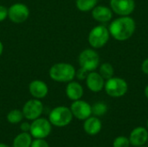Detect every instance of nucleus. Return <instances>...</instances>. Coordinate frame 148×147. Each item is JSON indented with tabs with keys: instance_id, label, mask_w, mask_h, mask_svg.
<instances>
[{
	"instance_id": "6",
	"label": "nucleus",
	"mask_w": 148,
	"mask_h": 147,
	"mask_svg": "<svg viewBox=\"0 0 148 147\" xmlns=\"http://www.w3.org/2000/svg\"><path fill=\"white\" fill-rule=\"evenodd\" d=\"M29 16V7L22 3H16L8 8V17L14 23H23Z\"/></svg>"
},
{
	"instance_id": "21",
	"label": "nucleus",
	"mask_w": 148,
	"mask_h": 147,
	"mask_svg": "<svg viewBox=\"0 0 148 147\" xmlns=\"http://www.w3.org/2000/svg\"><path fill=\"white\" fill-rule=\"evenodd\" d=\"M103 79H110L114 75V68L110 63H103L100 68V73H99Z\"/></svg>"
},
{
	"instance_id": "13",
	"label": "nucleus",
	"mask_w": 148,
	"mask_h": 147,
	"mask_svg": "<svg viewBox=\"0 0 148 147\" xmlns=\"http://www.w3.org/2000/svg\"><path fill=\"white\" fill-rule=\"evenodd\" d=\"M29 91L35 99L41 100L49 94V87L43 81L34 80L29 84Z\"/></svg>"
},
{
	"instance_id": "12",
	"label": "nucleus",
	"mask_w": 148,
	"mask_h": 147,
	"mask_svg": "<svg viewBox=\"0 0 148 147\" xmlns=\"http://www.w3.org/2000/svg\"><path fill=\"white\" fill-rule=\"evenodd\" d=\"M130 144L133 146L138 147L145 146L148 140V131L145 127L138 126L135 127L130 133L129 136Z\"/></svg>"
},
{
	"instance_id": "15",
	"label": "nucleus",
	"mask_w": 148,
	"mask_h": 147,
	"mask_svg": "<svg viewBox=\"0 0 148 147\" xmlns=\"http://www.w3.org/2000/svg\"><path fill=\"white\" fill-rule=\"evenodd\" d=\"M102 127L101 121L97 117H88L85 120L83 124V129L86 133L91 136H95L98 134Z\"/></svg>"
},
{
	"instance_id": "2",
	"label": "nucleus",
	"mask_w": 148,
	"mask_h": 147,
	"mask_svg": "<svg viewBox=\"0 0 148 147\" xmlns=\"http://www.w3.org/2000/svg\"><path fill=\"white\" fill-rule=\"evenodd\" d=\"M75 67L68 62H57L51 66L49 75L51 80L56 82H69L75 77Z\"/></svg>"
},
{
	"instance_id": "22",
	"label": "nucleus",
	"mask_w": 148,
	"mask_h": 147,
	"mask_svg": "<svg viewBox=\"0 0 148 147\" xmlns=\"http://www.w3.org/2000/svg\"><path fill=\"white\" fill-rule=\"evenodd\" d=\"M108 112V107L103 102H97L92 107V113L95 116H102Z\"/></svg>"
},
{
	"instance_id": "23",
	"label": "nucleus",
	"mask_w": 148,
	"mask_h": 147,
	"mask_svg": "<svg viewBox=\"0 0 148 147\" xmlns=\"http://www.w3.org/2000/svg\"><path fill=\"white\" fill-rule=\"evenodd\" d=\"M130 145L129 139L126 136H119L113 142V147H129Z\"/></svg>"
},
{
	"instance_id": "34",
	"label": "nucleus",
	"mask_w": 148,
	"mask_h": 147,
	"mask_svg": "<svg viewBox=\"0 0 148 147\" xmlns=\"http://www.w3.org/2000/svg\"><path fill=\"white\" fill-rule=\"evenodd\" d=\"M147 144H148V140H147Z\"/></svg>"
},
{
	"instance_id": "7",
	"label": "nucleus",
	"mask_w": 148,
	"mask_h": 147,
	"mask_svg": "<svg viewBox=\"0 0 148 147\" xmlns=\"http://www.w3.org/2000/svg\"><path fill=\"white\" fill-rule=\"evenodd\" d=\"M106 93L112 97H121L127 92V83L121 78H110L104 85Z\"/></svg>"
},
{
	"instance_id": "1",
	"label": "nucleus",
	"mask_w": 148,
	"mask_h": 147,
	"mask_svg": "<svg viewBox=\"0 0 148 147\" xmlns=\"http://www.w3.org/2000/svg\"><path fill=\"white\" fill-rule=\"evenodd\" d=\"M135 30V22L133 18L124 16L115 19L109 26V32L114 38L125 41L130 38Z\"/></svg>"
},
{
	"instance_id": "26",
	"label": "nucleus",
	"mask_w": 148,
	"mask_h": 147,
	"mask_svg": "<svg viewBox=\"0 0 148 147\" xmlns=\"http://www.w3.org/2000/svg\"><path fill=\"white\" fill-rule=\"evenodd\" d=\"M88 75V72L84 71L83 69L80 68L79 70L76 71V74H75V76L79 79V80H84Z\"/></svg>"
},
{
	"instance_id": "17",
	"label": "nucleus",
	"mask_w": 148,
	"mask_h": 147,
	"mask_svg": "<svg viewBox=\"0 0 148 147\" xmlns=\"http://www.w3.org/2000/svg\"><path fill=\"white\" fill-rule=\"evenodd\" d=\"M92 16L98 22L107 23L112 18V12L106 6H96L92 10Z\"/></svg>"
},
{
	"instance_id": "31",
	"label": "nucleus",
	"mask_w": 148,
	"mask_h": 147,
	"mask_svg": "<svg viewBox=\"0 0 148 147\" xmlns=\"http://www.w3.org/2000/svg\"><path fill=\"white\" fill-rule=\"evenodd\" d=\"M0 147H10V146H6V145H4V144H2V143H0Z\"/></svg>"
},
{
	"instance_id": "27",
	"label": "nucleus",
	"mask_w": 148,
	"mask_h": 147,
	"mask_svg": "<svg viewBox=\"0 0 148 147\" xmlns=\"http://www.w3.org/2000/svg\"><path fill=\"white\" fill-rule=\"evenodd\" d=\"M20 128H21V130H22L23 132L28 133V132H29V130H30V124L28 123V122H23V123L21 124Z\"/></svg>"
},
{
	"instance_id": "28",
	"label": "nucleus",
	"mask_w": 148,
	"mask_h": 147,
	"mask_svg": "<svg viewBox=\"0 0 148 147\" xmlns=\"http://www.w3.org/2000/svg\"><path fill=\"white\" fill-rule=\"evenodd\" d=\"M141 68H142V71H143L145 74L148 75V59L144 61V62L142 63Z\"/></svg>"
},
{
	"instance_id": "9",
	"label": "nucleus",
	"mask_w": 148,
	"mask_h": 147,
	"mask_svg": "<svg viewBox=\"0 0 148 147\" xmlns=\"http://www.w3.org/2000/svg\"><path fill=\"white\" fill-rule=\"evenodd\" d=\"M43 111V105L38 99H32L28 101L23 107V117L29 120H34L41 116Z\"/></svg>"
},
{
	"instance_id": "4",
	"label": "nucleus",
	"mask_w": 148,
	"mask_h": 147,
	"mask_svg": "<svg viewBox=\"0 0 148 147\" xmlns=\"http://www.w3.org/2000/svg\"><path fill=\"white\" fill-rule=\"evenodd\" d=\"M79 63L81 68L86 72H92L97 68L100 62V57L94 49H84L79 55Z\"/></svg>"
},
{
	"instance_id": "18",
	"label": "nucleus",
	"mask_w": 148,
	"mask_h": 147,
	"mask_svg": "<svg viewBox=\"0 0 148 147\" xmlns=\"http://www.w3.org/2000/svg\"><path fill=\"white\" fill-rule=\"evenodd\" d=\"M31 143V135L23 132L14 139L13 147H30Z\"/></svg>"
},
{
	"instance_id": "8",
	"label": "nucleus",
	"mask_w": 148,
	"mask_h": 147,
	"mask_svg": "<svg viewBox=\"0 0 148 147\" xmlns=\"http://www.w3.org/2000/svg\"><path fill=\"white\" fill-rule=\"evenodd\" d=\"M51 132V123L44 118H37L30 124V135L35 139H44Z\"/></svg>"
},
{
	"instance_id": "29",
	"label": "nucleus",
	"mask_w": 148,
	"mask_h": 147,
	"mask_svg": "<svg viewBox=\"0 0 148 147\" xmlns=\"http://www.w3.org/2000/svg\"><path fill=\"white\" fill-rule=\"evenodd\" d=\"M3 52V42L0 41V56L2 55Z\"/></svg>"
},
{
	"instance_id": "35",
	"label": "nucleus",
	"mask_w": 148,
	"mask_h": 147,
	"mask_svg": "<svg viewBox=\"0 0 148 147\" xmlns=\"http://www.w3.org/2000/svg\"><path fill=\"white\" fill-rule=\"evenodd\" d=\"M95 147H97V146H95Z\"/></svg>"
},
{
	"instance_id": "33",
	"label": "nucleus",
	"mask_w": 148,
	"mask_h": 147,
	"mask_svg": "<svg viewBox=\"0 0 148 147\" xmlns=\"http://www.w3.org/2000/svg\"><path fill=\"white\" fill-rule=\"evenodd\" d=\"M138 147H147V146H138Z\"/></svg>"
},
{
	"instance_id": "5",
	"label": "nucleus",
	"mask_w": 148,
	"mask_h": 147,
	"mask_svg": "<svg viewBox=\"0 0 148 147\" xmlns=\"http://www.w3.org/2000/svg\"><path fill=\"white\" fill-rule=\"evenodd\" d=\"M109 39V31L103 25H98L92 29L88 35V42L95 48L99 49L103 47Z\"/></svg>"
},
{
	"instance_id": "19",
	"label": "nucleus",
	"mask_w": 148,
	"mask_h": 147,
	"mask_svg": "<svg viewBox=\"0 0 148 147\" xmlns=\"http://www.w3.org/2000/svg\"><path fill=\"white\" fill-rule=\"evenodd\" d=\"M97 3V0H76V7L81 11L93 10Z\"/></svg>"
},
{
	"instance_id": "30",
	"label": "nucleus",
	"mask_w": 148,
	"mask_h": 147,
	"mask_svg": "<svg viewBox=\"0 0 148 147\" xmlns=\"http://www.w3.org/2000/svg\"><path fill=\"white\" fill-rule=\"evenodd\" d=\"M145 94H146L147 98L148 99V86H147V88H146V89H145Z\"/></svg>"
},
{
	"instance_id": "14",
	"label": "nucleus",
	"mask_w": 148,
	"mask_h": 147,
	"mask_svg": "<svg viewBox=\"0 0 148 147\" xmlns=\"http://www.w3.org/2000/svg\"><path fill=\"white\" fill-rule=\"evenodd\" d=\"M86 83L89 90L95 93L100 92L105 85L104 79L99 73L96 72H89L86 77Z\"/></svg>"
},
{
	"instance_id": "20",
	"label": "nucleus",
	"mask_w": 148,
	"mask_h": 147,
	"mask_svg": "<svg viewBox=\"0 0 148 147\" xmlns=\"http://www.w3.org/2000/svg\"><path fill=\"white\" fill-rule=\"evenodd\" d=\"M23 119V112L18 109H13L7 114V120L11 124H17Z\"/></svg>"
},
{
	"instance_id": "24",
	"label": "nucleus",
	"mask_w": 148,
	"mask_h": 147,
	"mask_svg": "<svg viewBox=\"0 0 148 147\" xmlns=\"http://www.w3.org/2000/svg\"><path fill=\"white\" fill-rule=\"evenodd\" d=\"M30 147H49V146L43 139H36L32 141Z\"/></svg>"
},
{
	"instance_id": "10",
	"label": "nucleus",
	"mask_w": 148,
	"mask_h": 147,
	"mask_svg": "<svg viewBox=\"0 0 148 147\" xmlns=\"http://www.w3.org/2000/svg\"><path fill=\"white\" fill-rule=\"evenodd\" d=\"M73 116L81 120H85L92 114V107L86 101L82 100L75 101L70 107Z\"/></svg>"
},
{
	"instance_id": "16",
	"label": "nucleus",
	"mask_w": 148,
	"mask_h": 147,
	"mask_svg": "<svg viewBox=\"0 0 148 147\" xmlns=\"http://www.w3.org/2000/svg\"><path fill=\"white\" fill-rule=\"evenodd\" d=\"M66 95L71 101L81 100L83 95V88L82 86L76 81H69L66 87Z\"/></svg>"
},
{
	"instance_id": "32",
	"label": "nucleus",
	"mask_w": 148,
	"mask_h": 147,
	"mask_svg": "<svg viewBox=\"0 0 148 147\" xmlns=\"http://www.w3.org/2000/svg\"><path fill=\"white\" fill-rule=\"evenodd\" d=\"M147 129H148V120H147Z\"/></svg>"
},
{
	"instance_id": "25",
	"label": "nucleus",
	"mask_w": 148,
	"mask_h": 147,
	"mask_svg": "<svg viewBox=\"0 0 148 147\" xmlns=\"http://www.w3.org/2000/svg\"><path fill=\"white\" fill-rule=\"evenodd\" d=\"M8 17V8L0 4V23L3 22Z\"/></svg>"
},
{
	"instance_id": "11",
	"label": "nucleus",
	"mask_w": 148,
	"mask_h": 147,
	"mask_svg": "<svg viewBox=\"0 0 148 147\" xmlns=\"http://www.w3.org/2000/svg\"><path fill=\"white\" fill-rule=\"evenodd\" d=\"M110 5L113 10L121 16H127L131 14L135 8L134 0H111Z\"/></svg>"
},
{
	"instance_id": "3",
	"label": "nucleus",
	"mask_w": 148,
	"mask_h": 147,
	"mask_svg": "<svg viewBox=\"0 0 148 147\" xmlns=\"http://www.w3.org/2000/svg\"><path fill=\"white\" fill-rule=\"evenodd\" d=\"M73 117L74 116L70 108L64 106H60L56 107L50 112L49 115V120L51 125L62 127L68 126L72 121Z\"/></svg>"
}]
</instances>
